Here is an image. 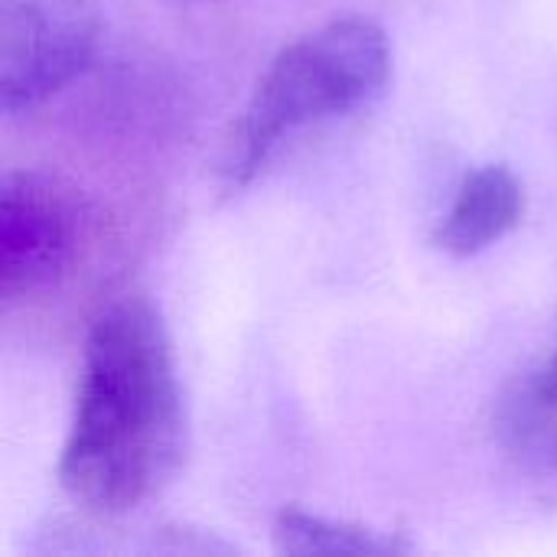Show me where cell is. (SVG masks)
I'll list each match as a JSON object with an SVG mask.
<instances>
[{
  "instance_id": "cell-1",
  "label": "cell",
  "mask_w": 557,
  "mask_h": 557,
  "mask_svg": "<svg viewBox=\"0 0 557 557\" xmlns=\"http://www.w3.org/2000/svg\"><path fill=\"white\" fill-rule=\"evenodd\" d=\"M189 447L186 401L160 313L137 294L85 333L59 486L88 512L124 516L160 496Z\"/></svg>"
},
{
  "instance_id": "cell-2",
  "label": "cell",
  "mask_w": 557,
  "mask_h": 557,
  "mask_svg": "<svg viewBox=\"0 0 557 557\" xmlns=\"http://www.w3.org/2000/svg\"><path fill=\"white\" fill-rule=\"evenodd\" d=\"M388 78L392 42L375 20L339 16L304 33L274 55L238 114L222 180L232 189L251 183L290 137L372 104Z\"/></svg>"
},
{
  "instance_id": "cell-3",
  "label": "cell",
  "mask_w": 557,
  "mask_h": 557,
  "mask_svg": "<svg viewBox=\"0 0 557 557\" xmlns=\"http://www.w3.org/2000/svg\"><path fill=\"white\" fill-rule=\"evenodd\" d=\"M95 232L88 199L42 170H10L0 183V300L42 297L82 264Z\"/></svg>"
},
{
  "instance_id": "cell-4",
  "label": "cell",
  "mask_w": 557,
  "mask_h": 557,
  "mask_svg": "<svg viewBox=\"0 0 557 557\" xmlns=\"http://www.w3.org/2000/svg\"><path fill=\"white\" fill-rule=\"evenodd\" d=\"M101 39L98 0H0V108L26 114L78 78Z\"/></svg>"
},
{
  "instance_id": "cell-5",
  "label": "cell",
  "mask_w": 557,
  "mask_h": 557,
  "mask_svg": "<svg viewBox=\"0 0 557 557\" xmlns=\"http://www.w3.org/2000/svg\"><path fill=\"white\" fill-rule=\"evenodd\" d=\"M525 215V186L506 163H486L463 176L434 245L454 258H470L503 242Z\"/></svg>"
},
{
  "instance_id": "cell-6",
  "label": "cell",
  "mask_w": 557,
  "mask_h": 557,
  "mask_svg": "<svg viewBox=\"0 0 557 557\" xmlns=\"http://www.w3.org/2000/svg\"><path fill=\"white\" fill-rule=\"evenodd\" d=\"M503 434L529 463L557 473V349L506 401Z\"/></svg>"
},
{
  "instance_id": "cell-7",
  "label": "cell",
  "mask_w": 557,
  "mask_h": 557,
  "mask_svg": "<svg viewBox=\"0 0 557 557\" xmlns=\"http://www.w3.org/2000/svg\"><path fill=\"white\" fill-rule=\"evenodd\" d=\"M274 548L281 555H398L408 552L398 539L372 529L336 522L297 506H287L274 519Z\"/></svg>"
}]
</instances>
